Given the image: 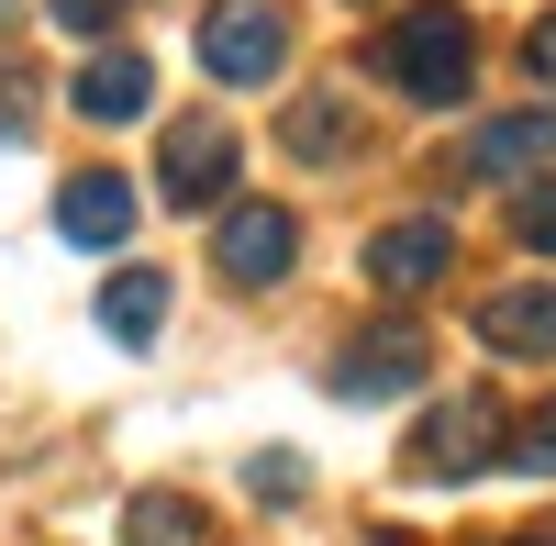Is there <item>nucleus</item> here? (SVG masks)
Wrapping results in <instances>:
<instances>
[{
    "label": "nucleus",
    "mask_w": 556,
    "mask_h": 546,
    "mask_svg": "<svg viewBox=\"0 0 556 546\" xmlns=\"http://www.w3.org/2000/svg\"><path fill=\"white\" fill-rule=\"evenodd\" d=\"M501 446H513V413H501V390H456V401H434V413L412 424L401 480H424V491L490 480V469H501Z\"/></svg>",
    "instance_id": "1"
},
{
    "label": "nucleus",
    "mask_w": 556,
    "mask_h": 546,
    "mask_svg": "<svg viewBox=\"0 0 556 546\" xmlns=\"http://www.w3.org/2000/svg\"><path fill=\"white\" fill-rule=\"evenodd\" d=\"M468 67H479V34H468V12H456V0H412V12L379 34V78L412 89V101H456V89H468Z\"/></svg>",
    "instance_id": "2"
},
{
    "label": "nucleus",
    "mask_w": 556,
    "mask_h": 546,
    "mask_svg": "<svg viewBox=\"0 0 556 546\" xmlns=\"http://www.w3.org/2000/svg\"><path fill=\"white\" fill-rule=\"evenodd\" d=\"M434 369V346H424V324H412V312H379V324H367L345 357H334V390L345 401H401L412 380Z\"/></svg>",
    "instance_id": "3"
},
{
    "label": "nucleus",
    "mask_w": 556,
    "mask_h": 546,
    "mask_svg": "<svg viewBox=\"0 0 556 546\" xmlns=\"http://www.w3.org/2000/svg\"><path fill=\"white\" fill-rule=\"evenodd\" d=\"M156 190L190 212V201H235V123L223 112H190V123H167V146H156Z\"/></svg>",
    "instance_id": "4"
},
{
    "label": "nucleus",
    "mask_w": 556,
    "mask_h": 546,
    "mask_svg": "<svg viewBox=\"0 0 556 546\" xmlns=\"http://www.w3.org/2000/svg\"><path fill=\"white\" fill-rule=\"evenodd\" d=\"M290 257H301V223L278 212V201H223L212 268H223L235 290H267V280H290Z\"/></svg>",
    "instance_id": "5"
},
{
    "label": "nucleus",
    "mask_w": 556,
    "mask_h": 546,
    "mask_svg": "<svg viewBox=\"0 0 556 546\" xmlns=\"http://www.w3.org/2000/svg\"><path fill=\"white\" fill-rule=\"evenodd\" d=\"M278 57H290V23H278L267 0H223V12L201 23V67H212L223 89H256V78H278Z\"/></svg>",
    "instance_id": "6"
},
{
    "label": "nucleus",
    "mask_w": 556,
    "mask_h": 546,
    "mask_svg": "<svg viewBox=\"0 0 556 546\" xmlns=\"http://www.w3.org/2000/svg\"><path fill=\"white\" fill-rule=\"evenodd\" d=\"M367 290H390V301H412V290H434V280H456V223H379L367 235Z\"/></svg>",
    "instance_id": "7"
},
{
    "label": "nucleus",
    "mask_w": 556,
    "mask_h": 546,
    "mask_svg": "<svg viewBox=\"0 0 556 546\" xmlns=\"http://www.w3.org/2000/svg\"><path fill=\"white\" fill-rule=\"evenodd\" d=\"M146 101H156V67L134 57V45H101V57L78 67V89H67L78 123H146Z\"/></svg>",
    "instance_id": "8"
},
{
    "label": "nucleus",
    "mask_w": 556,
    "mask_h": 546,
    "mask_svg": "<svg viewBox=\"0 0 556 546\" xmlns=\"http://www.w3.org/2000/svg\"><path fill=\"white\" fill-rule=\"evenodd\" d=\"M545 157H556V112H501V123H479L456 146V178H523Z\"/></svg>",
    "instance_id": "9"
},
{
    "label": "nucleus",
    "mask_w": 556,
    "mask_h": 546,
    "mask_svg": "<svg viewBox=\"0 0 556 546\" xmlns=\"http://www.w3.org/2000/svg\"><path fill=\"white\" fill-rule=\"evenodd\" d=\"M56 235H67V246H123V235H134V178L78 167L67 190H56Z\"/></svg>",
    "instance_id": "10"
},
{
    "label": "nucleus",
    "mask_w": 556,
    "mask_h": 546,
    "mask_svg": "<svg viewBox=\"0 0 556 546\" xmlns=\"http://www.w3.org/2000/svg\"><path fill=\"white\" fill-rule=\"evenodd\" d=\"M479 346L501 357H556V290H479Z\"/></svg>",
    "instance_id": "11"
},
{
    "label": "nucleus",
    "mask_w": 556,
    "mask_h": 546,
    "mask_svg": "<svg viewBox=\"0 0 556 546\" xmlns=\"http://www.w3.org/2000/svg\"><path fill=\"white\" fill-rule=\"evenodd\" d=\"M278 146H290L301 167H334L356 146V101H345V89H301V101L278 112Z\"/></svg>",
    "instance_id": "12"
},
{
    "label": "nucleus",
    "mask_w": 556,
    "mask_h": 546,
    "mask_svg": "<svg viewBox=\"0 0 556 546\" xmlns=\"http://www.w3.org/2000/svg\"><path fill=\"white\" fill-rule=\"evenodd\" d=\"M123 546H212V513L190 491H134L123 502Z\"/></svg>",
    "instance_id": "13"
},
{
    "label": "nucleus",
    "mask_w": 556,
    "mask_h": 546,
    "mask_svg": "<svg viewBox=\"0 0 556 546\" xmlns=\"http://www.w3.org/2000/svg\"><path fill=\"white\" fill-rule=\"evenodd\" d=\"M156 324H167V280L156 268H123V280L101 290V335L112 346H156Z\"/></svg>",
    "instance_id": "14"
},
{
    "label": "nucleus",
    "mask_w": 556,
    "mask_h": 546,
    "mask_svg": "<svg viewBox=\"0 0 556 546\" xmlns=\"http://www.w3.org/2000/svg\"><path fill=\"white\" fill-rule=\"evenodd\" d=\"M513 235L534 257H556V178H534V190H513Z\"/></svg>",
    "instance_id": "15"
},
{
    "label": "nucleus",
    "mask_w": 556,
    "mask_h": 546,
    "mask_svg": "<svg viewBox=\"0 0 556 546\" xmlns=\"http://www.w3.org/2000/svg\"><path fill=\"white\" fill-rule=\"evenodd\" d=\"M245 491H256V502H301V458H278V446H267V458H245Z\"/></svg>",
    "instance_id": "16"
},
{
    "label": "nucleus",
    "mask_w": 556,
    "mask_h": 546,
    "mask_svg": "<svg viewBox=\"0 0 556 546\" xmlns=\"http://www.w3.org/2000/svg\"><path fill=\"white\" fill-rule=\"evenodd\" d=\"M501 469H534V480L556 469V401H545V413H534V424H523L513 446H501Z\"/></svg>",
    "instance_id": "17"
},
{
    "label": "nucleus",
    "mask_w": 556,
    "mask_h": 546,
    "mask_svg": "<svg viewBox=\"0 0 556 546\" xmlns=\"http://www.w3.org/2000/svg\"><path fill=\"white\" fill-rule=\"evenodd\" d=\"M45 12H56V23H67V34H89V45H101V34H112V23H123V0H45Z\"/></svg>",
    "instance_id": "18"
},
{
    "label": "nucleus",
    "mask_w": 556,
    "mask_h": 546,
    "mask_svg": "<svg viewBox=\"0 0 556 546\" xmlns=\"http://www.w3.org/2000/svg\"><path fill=\"white\" fill-rule=\"evenodd\" d=\"M523 67H534V78H545V89H556V12H545V23H534V34H523Z\"/></svg>",
    "instance_id": "19"
},
{
    "label": "nucleus",
    "mask_w": 556,
    "mask_h": 546,
    "mask_svg": "<svg viewBox=\"0 0 556 546\" xmlns=\"http://www.w3.org/2000/svg\"><path fill=\"white\" fill-rule=\"evenodd\" d=\"M23 134V78H0V146Z\"/></svg>",
    "instance_id": "20"
},
{
    "label": "nucleus",
    "mask_w": 556,
    "mask_h": 546,
    "mask_svg": "<svg viewBox=\"0 0 556 546\" xmlns=\"http://www.w3.org/2000/svg\"><path fill=\"white\" fill-rule=\"evenodd\" d=\"M490 546H556V524H523V535H490Z\"/></svg>",
    "instance_id": "21"
},
{
    "label": "nucleus",
    "mask_w": 556,
    "mask_h": 546,
    "mask_svg": "<svg viewBox=\"0 0 556 546\" xmlns=\"http://www.w3.org/2000/svg\"><path fill=\"white\" fill-rule=\"evenodd\" d=\"M367 546H412V535H367Z\"/></svg>",
    "instance_id": "22"
},
{
    "label": "nucleus",
    "mask_w": 556,
    "mask_h": 546,
    "mask_svg": "<svg viewBox=\"0 0 556 546\" xmlns=\"http://www.w3.org/2000/svg\"><path fill=\"white\" fill-rule=\"evenodd\" d=\"M0 12H12V0H0Z\"/></svg>",
    "instance_id": "23"
}]
</instances>
